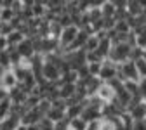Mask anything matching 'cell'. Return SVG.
Returning a JSON list of instances; mask_svg holds the SVG:
<instances>
[{
    "instance_id": "cell-1",
    "label": "cell",
    "mask_w": 146,
    "mask_h": 130,
    "mask_svg": "<svg viewBox=\"0 0 146 130\" xmlns=\"http://www.w3.org/2000/svg\"><path fill=\"white\" fill-rule=\"evenodd\" d=\"M132 45L129 42H123V44H111V50H110L108 55V61H111L113 64H122L125 61L131 59V54H132Z\"/></svg>"
},
{
    "instance_id": "cell-2",
    "label": "cell",
    "mask_w": 146,
    "mask_h": 130,
    "mask_svg": "<svg viewBox=\"0 0 146 130\" xmlns=\"http://www.w3.org/2000/svg\"><path fill=\"white\" fill-rule=\"evenodd\" d=\"M117 77L122 80V82H127V80H132V82H139V73H137V68H136V63L134 61H125L122 64H118V69H117Z\"/></svg>"
},
{
    "instance_id": "cell-3",
    "label": "cell",
    "mask_w": 146,
    "mask_h": 130,
    "mask_svg": "<svg viewBox=\"0 0 146 130\" xmlns=\"http://www.w3.org/2000/svg\"><path fill=\"white\" fill-rule=\"evenodd\" d=\"M78 31H80V28L75 26V24H73V26H68V28H63V31H61V35H59V38H58V44H59V50H61V54H63L64 49H68L73 42H75Z\"/></svg>"
},
{
    "instance_id": "cell-4",
    "label": "cell",
    "mask_w": 146,
    "mask_h": 130,
    "mask_svg": "<svg viewBox=\"0 0 146 130\" xmlns=\"http://www.w3.org/2000/svg\"><path fill=\"white\" fill-rule=\"evenodd\" d=\"M42 78L45 82H50V83H58L61 80V71H59L58 64H54L49 59H44V64H42Z\"/></svg>"
},
{
    "instance_id": "cell-5",
    "label": "cell",
    "mask_w": 146,
    "mask_h": 130,
    "mask_svg": "<svg viewBox=\"0 0 146 130\" xmlns=\"http://www.w3.org/2000/svg\"><path fill=\"white\" fill-rule=\"evenodd\" d=\"M117 69H118V66L117 64H113L111 61H103V64H101V71H99V75H98V78L103 82V83H108L110 80H113V78H117Z\"/></svg>"
},
{
    "instance_id": "cell-6",
    "label": "cell",
    "mask_w": 146,
    "mask_h": 130,
    "mask_svg": "<svg viewBox=\"0 0 146 130\" xmlns=\"http://www.w3.org/2000/svg\"><path fill=\"white\" fill-rule=\"evenodd\" d=\"M16 50H17V54L21 55V59H25V61H30V59H33L35 55H36V52H35V42L31 38H25L19 45H16Z\"/></svg>"
},
{
    "instance_id": "cell-7",
    "label": "cell",
    "mask_w": 146,
    "mask_h": 130,
    "mask_svg": "<svg viewBox=\"0 0 146 130\" xmlns=\"http://www.w3.org/2000/svg\"><path fill=\"white\" fill-rule=\"evenodd\" d=\"M96 96H98V99L103 104H110V102L115 101V90L110 87L108 83H101L99 88H98V92H96Z\"/></svg>"
},
{
    "instance_id": "cell-8",
    "label": "cell",
    "mask_w": 146,
    "mask_h": 130,
    "mask_svg": "<svg viewBox=\"0 0 146 130\" xmlns=\"http://www.w3.org/2000/svg\"><path fill=\"white\" fill-rule=\"evenodd\" d=\"M42 118H44V115H42L36 108H35V109H28L26 113L21 116V125H25V127H31V125H36Z\"/></svg>"
},
{
    "instance_id": "cell-9",
    "label": "cell",
    "mask_w": 146,
    "mask_h": 130,
    "mask_svg": "<svg viewBox=\"0 0 146 130\" xmlns=\"http://www.w3.org/2000/svg\"><path fill=\"white\" fill-rule=\"evenodd\" d=\"M0 85L5 87L7 90H12L14 87H17V78H16L12 69H5L2 73V77H0Z\"/></svg>"
},
{
    "instance_id": "cell-10",
    "label": "cell",
    "mask_w": 146,
    "mask_h": 130,
    "mask_svg": "<svg viewBox=\"0 0 146 130\" xmlns=\"http://www.w3.org/2000/svg\"><path fill=\"white\" fill-rule=\"evenodd\" d=\"M26 97H28V94L19 87V83H17V87H14L12 90H9V99H11V102L12 104H25V101H26Z\"/></svg>"
},
{
    "instance_id": "cell-11",
    "label": "cell",
    "mask_w": 146,
    "mask_h": 130,
    "mask_svg": "<svg viewBox=\"0 0 146 130\" xmlns=\"http://www.w3.org/2000/svg\"><path fill=\"white\" fill-rule=\"evenodd\" d=\"M19 125H21V118L17 115L11 113L7 118H4L2 121H0V130H16Z\"/></svg>"
},
{
    "instance_id": "cell-12",
    "label": "cell",
    "mask_w": 146,
    "mask_h": 130,
    "mask_svg": "<svg viewBox=\"0 0 146 130\" xmlns=\"http://www.w3.org/2000/svg\"><path fill=\"white\" fill-rule=\"evenodd\" d=\"M110 50H111V40H110L108 36H104V38H101V42H99V47H98L96 54L103 61H106L108 55H110Z\"/></svg>"
},
{
    "instance_id": "cell-13",
    "label": "cell",
    "mask_w": 146,
    "mask_h": 130,
    "mask_svg": "<svg viewBox=\"0 0 146 130\" xmlns=\"http://www.w3.org/2000/svg\"><path fill=\"white\" fill-rule=\"evenodd\" d=\"M129 116L134 120V121H139V120H146V102L141 101L132 111H129Z\"/></svg>"
},
{
    "instance_id": "cell-14",
    "label": "cell",
    "mask_w": 146,
    "mask_h": 130,
    "mask_svg": "<svg viewBox=\"0 0 146 130\" xmlns=\"http://www.w3.org/2000/svg\"><path fill=\"white\" fill-rule=\"evenodd\" d=\"M134 33V42H136V47H139V49H146V24L144 26H141V28H137V30H134L132 31Z\"/></svg>"
},
{
    "instance_id": "cell-15",
    "label": "cell",
    "mask_w": 146,
    "mask_h": 130,
    "mask_svg": "<svg viewBox=\"0 0 146 130\" xmlns=\"http://www.w3.org/2000/svg\"><path fill=\"white\" fill-rule=\"evenodd\" d=\"M125 14L127 17H137L143 14V4L141 2H127V7H125Z\"/></svg>"
},
{
    "instance_id": "cell-16",
    "label": "cell",
    "mask_w": 146,
    "mask_h": 130,
    "mask_svg": "<svg viewBox=\"0 0 146 130\" xmlns=\"http://www.w3.org/2000/svg\"><path fill=\"white\" fill-rule=\"evenodd\" d=\"M99 11H101V17H103V19H110V17H113V19H115L117 9H115L113 2H103L101 7H99Z\"/></svg>"
},
{
    "instance_id": "cell-17",
    "label": "cell",
    "mask_w": 146,
    "mask_h": 130,
    "mask_svg": "<svg viewBox=\"0 0 146 130\" xmlns=\"http://www.w3.org/2000/svg\"><path fill=\"white\" fill-rule=\"evenodd\" d=\"M113 31L117 35H129L132 30L129 26V21H127V17H123V19H118L115 21V26H113Z\"/></svg>"
},
{
    "instance_id": "cell-18",
    "label": "cell",
    "mask_w": 146,
    "mask_h": 130,
    "mask_svg": "<svg viewBox=\"0 0 146 130\" xmlns=\"http://www.w3.org/2000/svg\"><path fill=\"white\" fill-rule=\"evenodd\" d=\"M89 123L85 120H82L80 116L78 118H73V120H68V128L70 130H87Z\"/></svg>"
},
{
    "instance_id": "cell-19",
    "label": "cell",
    "mask_w": 146,
    "mask_h": 130,
    "mask_svg": "<svg viewBox=\"0 0 146 130\" xmlns=\"http://www.w3.org/2000/svg\"><path fill=\"white\" fill-rule=\"evenodd\" d=\"M123 88L131 94V97H136V96H141L139 92V82H132V80H127L123 82Z\"/></svg>"
},
{
    "instance_id": "cell-20",
    "label": "cell",
    "mask_w": 146,
    "mask_h": 130,
    "mask_svg": "<svg viewBox=\"0 0 146 130\" xmlns=\"http://www.w3.org/2000/svg\"><path fill=\"white\" fill-rule=\"evenodd\" d=\"M11 108H12V102L11 99H5V101H0V121L4 118H7L11 115Z\"/></svg>"
},
{
    "instance_id": "cell-21",
    "label": "cell",
    "mask_w": 146,
    "mask_h": 130,
    "mask_svg": "<svg viewBox=\"0 0 146 130\" xmlns=\"http://www.w3.org/2000/svg\"><path fill=\"white\" fill-rule=\"evenodd\" d=\"M14 11L11 9V7H7V9H2L0 11V23H11L12 19H14Z\"/></svg>"
},
{
    "instance_id": "cell-22",
    "label": "cell",
    "mask_w": 146,
    "mask_h": 130,
    "mask_svg": "<svg viewBox=\"0 0 146 130\" xmlns=\"http://www.w3.org/2000/svg\"><path fill=\"white\" fill-rule=\"evenodd\" d=\"M136 63V68H137V73H139V78H146V57H141Z\"/></svg>"
},
{
    "instance_id": "cell-23",
    "label": "cell",
    "mask_w": 146,
    "mask_h": 130,
    "mask_svg": "<svg viewBox=\"0 0 146 130\" xmlns=\"http://www.w3.org/2000/svg\"><path fill=\"white\" fill-rule=\"evenodd\" d=\"M36 127H38V130H54V123L49 121L45 116H44L38 123H36Z\"/></svg>"
},
{
    "instance_id": "cell-24",
    "label": "cell",
    "mask_w": 146,
    "mask_h": 130,
    "mask_svg": "<svg viewBox=\"0 0 146 130\" xmlns=\"http://www.w3.org/2000/svg\"><path fill=\"white\" fill-rule=\"evenodd\" d=\"M101 64H103V63H90V64H87V66H89V73H90V77H98V75H99V71H101Z\"/></svg>"
},
{
    "instance_id": "cell-25",
    "label": "cell",
    "mask_w": 146,
    "mask_h": 130,
    "mask_svg": "<svg viewBox=\"0 0 146 130\" xmlns=\"http://www.w3.org/2000/svg\"><path fill=\"white\" fill-rule=\"evenodd\" d=\"M132 130H146V120L132 121Z\"/></svg>"
},
{
    "instance_id": "cell-26",
    "label": "cell",
    "mask_w": 146,
    "mask_h": 130,
    "mask_svg": "<svg viewBox=\"0 0 146 130\" xmlns=\"http://www.w3.org/2000/svg\"><path fill=\"white\" fill-rule=\"evenodd\" d=\"M7 49H9L7 38H5V36H0V52H7Z\"/></svg>"
},
{
    "instance_id": "cell-27",
    "label": "cell",
    "mask_w": 146,
    "mask_h": 130,
    "mask_svg": "<svg viewBox=\"0 0 146 130\" xmlns=\"http://www.w3.org/2000/svg\"><path fill=\"white\" fill-rule=\"evenodd\" d=\"M5 99H9V90L0 85V101H5Z\"/></svg>"
},
{
    "instance_id": "cell-28",
    "label": "cell",
    "mask_w": 146,
    "mask_h": 130,
    "mask_svg": "<svg viewBox=\"0 0 146 130\" xmlns=\"http://www.w3.org/2000/svg\"><path fill=\"white\" fill-rule=\"evenodd\" d=\"M87 130H99V121H94V123H89Z\"/></svg>"
},
{
    "instance_id": "cell-29",
    "label": "cell",
    "mask_w": 146,
    "mask_h": 130,
    "mask_svg": "<svg viewBox=\"0 0 146 130\" xmlns=\"http://www.w3.org/2000/svg\"><path fill=\"white\" fill-rule=\"evenodd\" d=\"M16 130H28V128H26V127H25V125H19V127H17V128H16Z\"/></svg>"
},
{
    "instance_id": "cell-30",
    "label": "cell",
    "mask_w": 146,
    "mask_h": 130,
    "mask_svg": "<svg viewBox=\"0 0 146 130\" xmlns=\"http://www.w3.org/2000/svg\"><path fill=\"white\" fill-rule=\"evenodd\" d=\"M143 101H144V102H146V96H144V97H143Z\"/></svg>"
},
{
    "instance_id": "cell-31",
    "label": "cell",
    "mask_w": 146,
    "mask_h": 130,
    "mask_svg": "<svg viewBox=\"0 0 146 130\" xmlns=\"http://www.w3.org/2000/svg\"><path fill=\"white\" fill-rule=\"evenodd\" d=\"M144 57H146V49H144Z\"/></svg>"
}]
</instances>
